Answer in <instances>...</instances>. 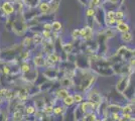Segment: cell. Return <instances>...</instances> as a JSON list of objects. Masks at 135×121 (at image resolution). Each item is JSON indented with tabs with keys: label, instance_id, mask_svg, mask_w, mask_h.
I'll return each instance as SVG.
<instances>
[{
	"label": "cell",
	"instance_id": "6da1fadb",
	"mask_svg": "<svg viewBox=\"0 0 135 121\" xmlns=\"http://www.w3.org/2000/svg\"><path fill=\"white\" fill-rule=\"evenodd\" d=\"M0 9L3 13V15L5 16H11L15 13V6H14V2H9V1H5L2 0L0 2Z\"/></svg>",
	"mask_w": 135,
	"mask_h": 121
},
{
	"label": "cell",
	"instance_id": "7a4b0ae2",
	"mask_svg": "<svg viewBox=\"0 0 135 121\" xmlns=\"http://www.w3.org/2000/svg\"><path fill=\"white\" fill-rule=\"evenodd\" d=\"M130 80H131V76L130 75H124L120 80L118 81L117 85H116V90L119 93L123 94V92L128 88L130 84Z\"/></svg>",
	"mask_w": 135,
	"mask_h": 121
},
{
	"label": "cell",
	"instance_id": "3957f363",
	"mask_svg": "<svg viewBox=\"0 0 135 121\" xmlns=\"http://www.w3.org/2000/svg\"><path fill=\"white\" fill-rule=\"evenodd\" d=\"M60 72H61V70L52 68V67H50V68H46V69L44 71V75H45L47 79L55 81V80H56V79H60V78H61V77H60Z\"/></svg>",
	"mask_w": 135,
	"mask_h": 121
},
{
	"label": "cell",
	"instance_id": "277c9868",
	"mask_svg": "<svg viewBox=\"0 0 135 121\" xmlns=\"http://www.w3.org/2000/svg\"><path fill=\"white\" fill-rule=\"evenodd\" d=\"M93 36V29L91 26H85L82 29H80V37L83 38L84 40H92Z\"/></svg>",
	"mask_w": 135,
	"mask_h": 121
},
{
	"label": "cell",
	"instance_id": "5b68a950",
	"mask_svg": "<svg viewBox=\"0 0 135 121\" xmlns=\"http://www.w3.org/2000/svg\"><path fill=\"white\" fill-rule=\"evenodd\" d=\"M87 100L88 101H91L95 104H100L102 102V96L99 94L98 92H95V91H91L90 93L87 94Z\"/></svg>",
	"mask_w": 135,
	"mask_h": 121
},
{
	"label": "cell",
	"instance_id": "8992f818",
	"mask_svg": "<svg viewBox=\"0 0 135 121\" xmlns=\"http://www.w3.org/2000/svg\"><path fill=\"white\" fill-rule=\"evenodd\" d=\"M60 84L62 88H66L69 90L74 88V80L72 78H69V77L62 76V78H60Z\"/></svg>",
	"mask_w": 135,
	"mask_h": 121
},
{
	"label": "cell",
	"instance_id": "52a82bcc",
	"mask_svg": "<svg viewBox=\"0 0 135 121\" xmlns=\"http://www.w3.org/2000/svg\"><path fill=\"white\" fill-rule=\"evenodd\" d=\"M50 2L46 1H40L37 5V9L40 14H50Z\"/></svg>",
	"mask_w": 135,
	"mask_h": 121
},
{
	"label": "cell",
	"instance_id": "ba28073f",
	"mask_svg": "<svg viewBox=\"0 0 135 121\" xmlns=\"http://www.w3.org/2000/svg\"><path fill=\"white\" fill-rule=\"evenodd\" d=\"M69 94H70V90L66 89V88H60L55 92L56 99H57V100H62L65 97H67Z\"/></svg>",
	"mask_w": 135,
	"mask_h": 121
},
{
	"label": "cell",
	"instance_id": "9c48e42d",
	"mask_svg": "<svg viewBox=\"0 0 135 121\" xmlns=\"http://www.w3.org/2000/svg\"><path fill=\"white\" fill-rule=\"evenodd\" d=\"M33 64L36 68H44L45 66V58L40 56H36L33 58Z\"/></svg>",
	"mask_w": 135,
	"mask_h": 121
},
{
	"label": "cell",
	"instance_id": "30bf717a",
	"mask_svg": "<svg viewBox=\"0 0 135 121\" xmlns=\"http://www.w3.org/2000/svg\"><path fill=\"white\" fill-rule=\"evenodd\" d=\"M114 28L116 29L117 31H119L120 33H123V32H127V31H130V26L125 22H121L119 24H116Z\"/></svg>",
	"mask_w": 135,
	"mask_h": 121
},
{
	"label": "cell",
	"instance_id": "8fae6325",
	"mask_svg": "<svg viewBox=\"0 0 135 121\" xmlns=\"http://www.w3.org/2000/svg\"><path fill=\"white\" fill-rule=\"evenodd\" d=\"M36 111V108L33 104H29L27 106H24V109H23V113L24 115H34Z\"/></svg>",
	"mask_w": 135,
	"mask_h": 121
},
{
	"label": "cell",
	"instance_id": "7c38bea8",
	"mask_svg": "<svg viewBox=\"0 0 135 121\" xmlns=\"http://www.w3.org/2000/svg\"><path fill=\"white\" fill-rule=\"evenodd\" d=\"M22 2L27 8H36L40 0H22Z\"/></svg>",
	"mask_w": 135,
	"mask_h": 121
},
{
	"label": "cell",
	"instance_id": "4fadbf2b",
	"mask_svg": "<svg viewBox=\"0 0 135 121\" xmlns=\"http://www.w3.org/2000/svg\"><path fill=\"white\" fill-rule=\"evenodd\" d=\"M62 104H64V106H66L67 108L69 107H71L73 104H75V101H74V98H73V95L72 94H69L67 97H65V98L62 100Z\"/></svg>",
	"mask_w": 135,
	"mask_h": 121
},
{
	"label": "cell",
	"instance_id": "5bb4252c",
	"mask_svg": "<svg viewBox=\"0 0 135 121\" xmlns=\"http://www.w3.org/2000/svg\"><path fill=\"white\" fill-rule=\"evenodd\" d=\"M23 116H24V113L23 111L21 110H14L13 114H12V120L13 121H19V120H22L23 119Z\"/></svg>",
	"mask_w": 135,
	"mask_h": 121
},
{
	"label": "cell",
	"instance_id": "9a60e30c",
	"mask_svg": "<svg viewBox=\"0 0 135 121\" xmlns=\"http://www.w3.org/2000/svg\"><path fill=\"white\" fill-rule=\"evenodd\" d=\"M120 38H121V40H122L123 42H130V41H132L133 36H132V33H131L130 31H127V32L121 33Z\"/></svg>",
	"mask_w": 135,
	"mask_h": 121
},
{
	"label": "cell",
	"instance_id": "2e32d148",
	"mask_svg": "<svg viewBox=\"0 0 135 121\" xmlns=\"http://www.w3.org/2000/svg\"><path fill=\"white\" fill-rule=\"evenodd\" d=\"M31 69H32V68H31V66L28 64L27 61H24V62H22L21 66H20V72H21V74H25V73L29 72Z\"/></svg>",
	"mask_w": 135,
	"mask_h": 121
},
{
	"label": "cell",
	"instance_id": "e0dca14e",
	"mask_svg": "<svg viewBox=\"0 0 135 121\" xmlns=\"http://www.w3.org/2000/svg\"><path fill=\"white\" fill-rule=\"evenodd\" d=\"M62 29V23L57 20H55L51 22V31H55V32H59L61 31Z\"/></svg>",
	"mask_w": 135,
	"mask_h": 121
},
{
	"label": "cell",
	"instance_id": "ac0fdd59",
	"mask_svg": "<svg viewBox=\"0 0 135 121\" xmlns=\"http://www.w3.org/2000/svg\"><path fill=\"white\" fill-rule=\"evenodd\" d=\"M73 98H74L75 103H77V104L82 103L83 100H84V94H82V93H80V92H76L75 94H73Z\"/></svg>",
	"mask_w": 135,
	"mask_h": 121
},
{
	"label": "cell",
	"instance_id": "d6986e66",
	"mask_svg": "<svg viewBox=\"0 0 135 121\" xmlns=\"http://www.w3.org/2000/svg\"><path fill=\"white\" fill-rule=\"evenodd\" d=\"M89 7H92V8H99L100 6L103 4L102 0H89Z\"/></svg>",
	"mask_w": 135,
	"mask_h": 121
},
{
	"label": "cell",
	"instance_id": "ffe728a7",
	"mask_svg": "<svg viewBox=\"0 0 135 121\" xmlns=\"http://www.w3.org/2000/svg\"><path fill=\"white\" fill-rule=\"evenodd\" d=\"M32 43H33L34 46H38V45H41V42H42V40H44V38H42V36L40 35H34L32 37Z\"/></svg>",
	"mask_w": 135,
	"mask_h": 121
},
{
	"label": "cell",
	"instance_id": "44dd1931",
	"mask_svg": "<svg viewBox=\"0 0 135 121\" xmlns=\"http://www.w3.org/2000/svg\"><path fill=\"white\" fill-rule=\"evenodd\" d=\"M133 108H134V105L130 104V105H126L121 108V113H130L132 114L133 113Z\"/></svg>",
	"mask_w": 135,
	"mask_h": 121
},
{
	"label": "cell",
	"instance_id": "7402d4cb",
	"mask_svg": "<svg viewBox=\"0 0 135 121\" xmlns=\"http://www.w3.org/2000/svg\"><path fill=\"white\" fill-rule=\"evenodd\" d=\"M85 14H86L87 17H94L96 15V9L95 8H92V7H88V8L86 9Z\"/></svg>",
	"mask_w": 135,
	"mask_h": 121
},
{
	"label": "cell",
	"instance_id": "603a6c76",
	"mask_svg": "<svg viewBox=\"0 0 135 121\" xmlns=\"http://www.w3.org/2000/svg\"><path fill=\"white\" fill-rule=\"evenodd\" d=\"M125 11L121 10V9H116L115 10V18L116 19H124L125 18Z\"/></svg>",
	"mask_w": 135,
	"mask_h": 121
},
{
	"label": "cell",
	"instance_id": "cb8c5ba5",
	"mask_svg": "<svg viewBox=\"0 0 135 121\" xmlns=\"http://www.w3.org/2000/svg\"><path fill=\"white\" fill-rule=\"evenodd\" d=\"M41 36L44 40H51V30H45L41 31Z\"/></svg>",
	"mask_w": 135,
	"mask_h": 121
},
{
	"label": "cell",
	"instance_id": "d4e9b609",
	"mask_svg": "<svg viewBox=\"0 0 135 121\" xmlns=\"http://www.w3.org/2000/svg\"><path fill=\"white\" fill-rule=\"evenodd\" d=\"M8 120V115L4 111H0V121H7Z\"/></svg>",
	"mask_w": 135,
	"mask_h": 121
},
{
	"label": "cell",
	"instance_id": "484cf974",
	"mask_svg": "<svg viewBox=\"0 0 135 121\" xmlns=\"http://www.w3.org/2000/svg\"><path fill=\"white\" fill-rule=\"evenodd\" d=\"M72 36L74 38H79L80 37V29H74L73 32H72Z\"/></svg>",
	"mask_w": 135,
	"mask_h": 121
},
{
	"label": "cell",
	"instance_id": "4316f807",
	"mask_svg": "<svg viewBox=\"0 0 135 121\" xmlns=\"http://www.w3.org/2000/svg\"><path fill=\"white\" fill-rule=\"evenodd\" d=\"M42 27L45 30H51V22H45L42 24Z\"/></svg>",
	"mask_w": 135,
	"mask_h": 121
},
{
	"label": "cell",
	"instance_id": "83f0119b",
	"mask_svg": "<svg viewBox=\"0 0 135 121\" xmlns=\"http://www.w3.org/2000/svg\"><path fill=\"white\" fill-rule=\"evenodd\" d=\"M107 2H109L110 4H114V5H116V4L119 2V0H107Z\"/></svg>",
	"mask_w": 135,
	"mask_h": 121
},
{
	"label": "cell",
	"instance_id": "f1b7e54d",
	"mask_svg": "<svg viewBox=\"0 0 135 121\" xmlns=\"http://www.w3.org/2000/svg\"><path fill=\"white\" fill-rule=\"evenodd\" d=\"M5 1H9V2H15L16 0H5Z\"/></svg>",
	"mask_w": 135,
	"mask_h": 121
},
{
	"label": "cell",
	"instance_id": "f546056e",
	"mask_svg": "<svg viewBox=\"0 0 135 121\" xmlns=\"http://www.w3.org/2000/svg\"><path fill=\"white\" fill-rule=\"evenodd\" d=\"M11 121H13V120H11ZM19 121H25L24 119H22V120H19Z\"/></svg>",
	"mask_w": 135,
	"mask_h": 121
}]
</instances>
